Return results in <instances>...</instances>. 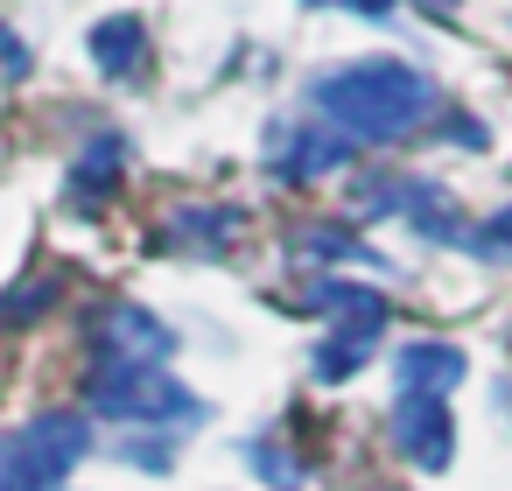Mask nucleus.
Instances as JSON below:
<instances>
[{"mask_svg":"<svg viewBox=\"0 0 512 491\" xmlns=\"http://www.w3.org/2000/svg\"><path fill=\"white\" fill-rule=\"evenodd\" d=\"M505 393H512V386H505Z\"/></svg>","mask_w":512,"mask_h":491,"instance_id":"17","label":"nucleus"},{"mask_svg":"<svg viewBox=\"0 0 512 491\" xmlns=\"http://www.w3.org/2000/svg\"><path fill=\"white\" fill-rule=\"evenodd\" d=\"M148 22L141 15H106V22H92V64L106 71V78H127V85H141L148 78Z\"/></svg>","mask_w":512,"mask_h":491,"instance_id":"7","label":"nucleus"},{"mask_svg":"<svg viewBox=\"0 0 512 491\" xmlns=\"http://www.w3.org/2000/svg\"><path fill=\"white\" fill-rule=\"evenodd\" d=\"M337 162H351V141L337 134V127H267V169L274 176H288V183H309V176H323V169H337Z\"/></svg>","mask_w":512,"mask_h":491,"instance_id":"6","label":"nucleus"},{"mask_svg":"<svg viewBox=\"0 0 512 491\" xmlns=\"http://www.w3.org/2000/svg\"><path fill=\"white\" fill-rule=\"evenodd\" d=\"M379 323H386V316H344V330H337V337H323V351H316V379H351V372L365 365V351H372Z\"/></svg>","mask_w":512,"mask_h":491,"instance_id":"9","label":"nucleus"},{"mask_svg":"<svg viewBox=\"0 0 512 491\" xmlns=\"http://www.w3.org/2000/svg\"><path fill=\"white\" fill-rule=\"evenodd\" d=\"M85 449H92L85 414L50 407V414H36V421L0 435V491H57Z\"/></svg>","mask_w":512,"mask_h":491,"instance_id":"3","label":"nucleus"},{"mask_svg":"<svg viewBox=\"0 0 512 491\" xmlns=\"http://www.w3.org/2000/svg\"><path fill=\"white\" fill-rule=\"evenodd\" d=\"M463 372H470V358L456 344H435V337H414V344L393 351L400 393H449V386H463Z\"/></svg>","mask_w":512,"mask_h":491,"instance_id":"8","label":"nucleus"},{"mask_svg":"<svg viewBox=\"0 0 512 491\" xmlns=\"http://www.w3.org/2000/svg\"><path fill=\"white\" fill-rule=\"evenodd\" d=\"M302 309H316V316H386V302L372 295V288H351V281H309V302Z\"/></svg>","mask_w":512,"mask_h":491,"instance_id":"11","label":"nucleus"},{"mask_svg":"<svg viewBox=\"0 0 512 491\" xmlns=\"http://www.w3.org/2000/svg\"><path fill=\"white\" fill-rule=\"evenodd\" d=\"M414 8H428V15H456L463 0H414Z\"/></svg>","mask_w":512,"mask_h":491,"instance_id":"16","label":"nucleus"},{"mask_svg":"<svg viewBox=\"0 0 512 491\" xmlns=\"http://www.w3.org/2000/svg\"><path fill=\"white\" fill-rule=\"evenodd\" d=\"M442 141H463V148H484V120H477V113H449V127H442Z\"/></svg>","mask_w":512,"mask_h":491,"instance_id":"15","label":"nucleus"},{"mask_svg":"<svg viewBox=\"0 0 512 491\" xmlns=\"http://www.w3.org/2000/svg\"><path fill=\"white\" fill-rule=\"evenodd\" d=\"M309 106H316L337 134L386 148V141H407V134L442 106V92H435V78H428L421 64H407V57H358V64H337V71L309 78Z\"/></svg>","mask_w":512,"mask_h":491,"instance_id":"1","label":"nucleus"},{"mask_svg":"<svg viewBox=\"0 0 512 491\" xmlns=\"http://www.w3.org/2000/svg\"><path fill=\"white\" fill-rule=\"evenodd\" d=\"M393 442H400V456L414 470H449V456H456V414L442 407V393H400Z\"/></svg>","mask_w":512,"mask_h":491,"instance_id":"5","label":"nucleus"},{"mask_svg":"<svg viewBox=\"0 0 512 491\" xmlns=\"http://www.w3.org/2000/svg\"><path fill=\"white\" fill-rule=\"evenodd\" d=\"M127 169V141L120 134H99V141H85V155L71 162V190L92 204V197H106L113 190V176Z\"/></svg>","mask_w":512,"mask_h":491,"instance_id":"10","label":"nucleus"},{"mask_svg":"<svg viewBox=\"0 0 512 491\" xmlns=\"http://www.w3.org/2000/svg\"><path fill=\"white\" fill-rule=\"evenodd\" d=\"M463 246H470L484 267H512V204H498L484 225H470V232H463Z\"/></svg>","mask_w":512,"mask_h":491,"instance_id":"12","label":"nucleus"},{"mask_svg":"<svg viewBox=\"0 0 512 491\" xmlns=\"http://www.w3.org/2000/svg\"><path fill=\"white\" fill-rule=\"evenodd\" d=\"M92 344H99V358H113V365H162V358L176 351V330H169L155 309H141V302H106V309L92 316Z\"/></svg>","mask_w":512,"mask_h":491,"instance_id":"4","label":"nucleus"},{"mask_svg":"<svg viewBox=\"0 0 512 491\" xmlns=\"http://www.w3.org/2000/svg\"><path fill=\"white\" fill-rule=\"evenodd\" d=\"M253 463H260V477H267L274 491H295V484H302V463H295L288 449H274V442H253Z\"/></svg>","mask_w":512,"mask_h":491,"instance_id":"14","label":"nucleus"},{"mask_svg":"<svg viewBox=\"0 0 512 491\" xmlns=\"http://www.w3.org/2000/svg\"><path fill=\"white\" fill-rule=\"evenodd\" d=\"M295 253H309V260H372L344 225H309V232H295Z\"/></svg>","mask_w":512,"mask_h":491,"instance_id":"13","label":"nucleus"},{"mask_svg":"<svg viewBox=\"0 0 512 491\" xmlns=\"http://www.w3.org/2000/svg\"><path fill=\"white\" fill-rule=\"evenodd\" d=\"M92 414H106V421H127V428H190V421H204V400L169 372V365H113V358H99V372H92Z\"/></svg>","mask_w":512,"mask_h":491,"instance_id":"2","label":"nucleus"}]
</instances>
